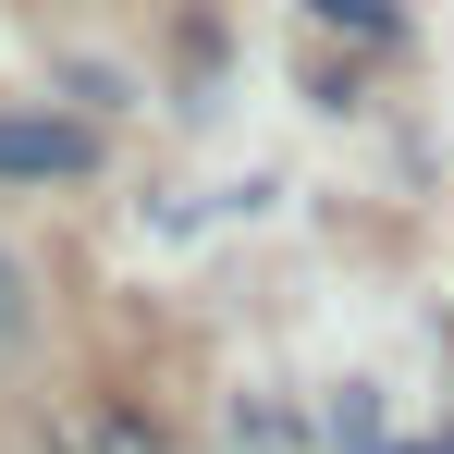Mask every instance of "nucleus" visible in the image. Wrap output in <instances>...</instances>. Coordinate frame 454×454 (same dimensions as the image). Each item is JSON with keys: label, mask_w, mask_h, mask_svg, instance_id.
Returning <instances> with one entry per match:
<instances>
[{"label": "nucleus", "mask_w": 454, "mask_h": 454, "mask_svg": "<svg viewBox=\"0 0 454 454\" xmlns=\"http://www.w3.org/2000/svg\"><path fill=\"white\" fill-rule=\"evenodd\" d=\"M442 454H454V442H442Z\"/></svg>", "instance_id": "4"}, {"label": "nucleus", "mask_w": 454, "mask_h": 454, "mask_svg": "<svg viewBox=\"0 0 454 454\" xmlns=\"http://www.w3.org/2000/svg\"><path fill=\"white\" fill-rule=\"evenodd\" d=\"M319 12H332V25H356V37H380V25H393V0H319Z\"/></svg>", "instance_id": "2"}, {"label": "nucleus", "mask_w": 454, "mask_h": 454, "mask_svg": "<svg viewBox=\"0 0 454 454\" xmlns=\"http://www.w3.org/2000/svg\"><path fill=\"white\" fill-rule=\"evenodd\" d=\"M12 295H25V283H12V258H0V332H12Z\"/></svg>", "instance_id": "3"}, {"label": "nucleus", "mask_w": 454, "mask_h": 454, "mask_svg": "<svg viewBox=\"0 0 454 454\" xmlns=\"http://www.w3.org/2000/svg\"><path fill=\"white\" fill-rule=\"evenodd\" d=\"M98 172V136L62 111H0V184H74Z\"/></svg>", "instance_id": "1"}]
</instances>
